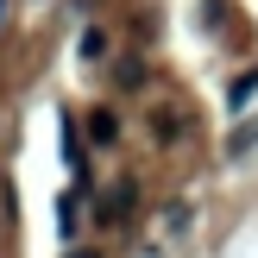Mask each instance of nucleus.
<instances>
[{
  "instance_id": "8",
  "label": "nucleus",
  "mask_w": 258,
  "mask_h": 258,
  "mask_svg": "<svg viewBox=\"0 0 258 258\" xmlns=\"http://www.w3.org/2000/svg\"><path fill=\"white\" fill-rule=\"evenodd\" d=\"M63 258H101L95 246H70V252H63Z\"/></svg>"
},
{
  "instance_id": "3",
  "label": "nucleus",
  "mask_w": 258,
  "mask_h": 258,
  "mask_svg": "<svg viewBox=\"0 0 258 258\" xmlns=\"http://www.w3.org/2000/svg\"><path fill=\"white\" fill-rule=\"evenodd\" d=\"M151 139H158V145H176V139H183V120H176L170 107H158L151 113Z\"/></svg>"
},
{
  "instance_id": "6",
  "label": "nucleus",
  "mask_w": 258,
  "mask_h": 258,
  "mask_svg": "<svg viewBox=\"0 0 258 258\" xmlns=\"http://www.w3.org/2000/svg\"><path fill=\"white\" fill-rule=\"evenodd\" d=\"M252 145H258V113H252V120H246V126H239V133H233V139H227V158H246V151H252Z\"/></svg>"
},
{
  "instance_id": "4",
  "label": "nucleus",
  "mask_w": 258,
  "mask_h": 258,
  "mask_svg": "<svg viewBox=\"0 0 258 258\" xmlns=\"http://www.w3.org/2000/svg\"><path fill=\"white\" fill-rule=\"evenodd\" d=\"M57 221H63V239H76V233H82V202L63 196V202H57Z\"/></svg>"
},
{
  "instance_id": "5",
  "label": "nucleus",
  "mask_w": 258,
  "mask_h": 258,
  "mask_svg": "<svg viewBox=\"0 0 258 258\" xmlns=\"http://www.w3.org/2000/svg\"><path fill=\"white\" fill-rule=\"evenodd\" d=\"M76 50H82V63H101V57H107V32H101V25H88Z\"/></svg>"
},
{
  "instance_id": "7",
  "label": "nucleus",
  "mask_w": 258,
  "mask_h": 258,
  "mask_svg": "<svg viewBox=\"0 0 258 258\" xmlns=\"http://www.w3.org/2000/svg\"><path fill=\"white\" fill-rule=\"evenodd\" d=\"M252 95H258V70H246V76H239L233 88H227V101H233V107H246Z\"/></svg>"
},
{
  "instance_id": "1",
  "label": "nucleus",
  "mask_w": 258,
  "mask_h": 258,
  "mask_svg": "<svg viewBox=\"0 0 258 258\" xmlns=\"http://www.w3.org/2000/svg\"><path fill=\"white\" fill-rule=\"evenodd\" d=\"M88 139H95V145H113V139H120V113L95 107V113H88Z\"/></svg>"
},
{
  "instance_id": "2",
  "label": "nucleus",
  "mask_w": 258,
  "mask_h": 258,
  "mask_svg": "<svg viewBox=\"0 0 258 258\" xmlns=\"http://www.w3.org/2000/svg\"><path fill=\"white\" fill-rule=\"evenodd\" d=\"M63 158H70V170H76V183L88 189V164H82L88 151H82V133H76V126H63Z\"/></svg>"
}]
</instances>
